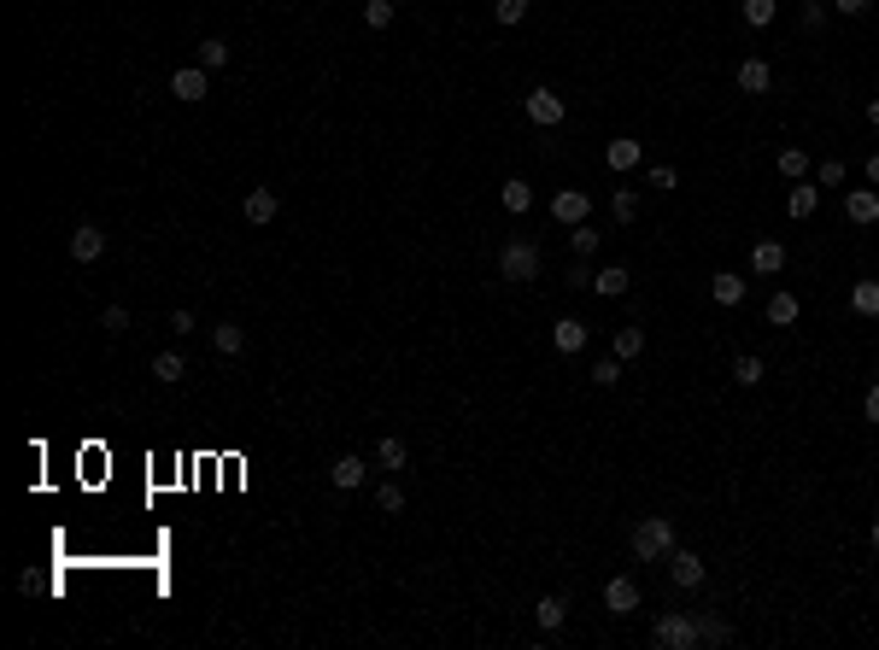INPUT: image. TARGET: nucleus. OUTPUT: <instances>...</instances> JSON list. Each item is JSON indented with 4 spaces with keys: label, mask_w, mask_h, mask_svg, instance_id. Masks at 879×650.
<instances>
[{
    "label": "nucleus",
    "mask_w": 879,
    "mask_h": 650,
    "mask_svg": "<svg viewBox=\"0 0 879 650\" xmlns=\"http://www.w3.org/2000/svg\"><path fill=\"white\" fill-rule=\"evenodd\" d=\"M540 270H546V253H540V241L516 234V241L499 246V276H504V282H540Z\"/></svg>",
    "instance_id": "1"
},
{
    "label": "nucleus",
    "mask_w": 879,
    "mask_h": 650,
    "mask_svg": "<svg viewBox=\"0 0 879 650\" xmlns=\"http://www.w3.org/2000/svg\"><path fill=\"white\" fill-rule=\"evenodd\" d=\"M651 645H657V650H692V645H698V616H686V609L657 616V621H651Z\"/></svg>",
    "instance_id": "2"
},
{
    "label": "nucleus",
    "mask_w": 879,
    "mask_h": 650,
    "mask_svg": "<svg viewBox=\"0 0 879 650\" xmlns=\"http://www.w3.org/2000/svg\"><path fill=\"white\" fill-rule=\"evenodd\" d=\"M668 551H674V521H668V516H645L634 528V557L639 562H657Z\"/></svg>",
    "instance_id": "3"
},
{
    "label": "nucleus",
    "mask_w": 879,
    "mask_h": 650,
    "mask_svg": "<svg viewBox=\"0 0 879 650\" xmlns=\"http://www.w3.org/2000/svg\"><path fill=\"white\" fill-rule=\"evenodd\" d=\"M668 580H674L680 592H698V586L710 580V569H703V557H698V551L674 545V551H668Z\"/></svg>",
    "instance_id": "4"
},
{
    "label": "nucleus",
    "mask_w": 879,
    "mask_h": 650,
    "mask_svg": "<svg viewBox=\"0 0 879 650\" xmlns=\"http://www.w3.org/2000/svg\"><path fill=\"white\" fill-rule=\"evenodd\" d=\"M170 94H177L182 106H200V100L212 94V71L205 65H177L170 71Z\"/></svg>",
    "instance_id": "5"
},
{
    "label": "nucleus",
    "mask_w": 879,
    "mask_h": 650,
    "mask_svg": "<svg viewBox=\"0 0 879 650\" xmlns=\"http://www.w3.org/2000/svg\"><path fill=\"white\" fill-rule=\"evenodd\" d=\"M528 123H540V129H557V123L568 118V106H563V94H551V89H528Z\"/></svg>",
    "instance_id": "6"
},
{
    "label": "nucleus",
    "mask_w": 879,
    "mask_h": 650,
    "mask_svg": "<svg viewBox=\"0 0 879 650\" xmlns=\"http://www.w3.org/2000/svg\"><path fill=\"white\" fill-rule=\"evenodd\" d=\"M587 211H592V194H587V187H563V194H551V217L568 223V229H575V223H587Z\"/></svg>",
    "instance_id": "7"
},
{
    "label": "nucleus",
    "mask_w": 879,
    "mask_h": 650,
    "mask_svg": "<svg viewBox=\"0 0 879 650\" xmlns=\"http://www.w3.org/2000/svg\"><path fill=\"white\" fill-rule=\"evenodd\" d=\"M604 609H610V616H634L639 609V580L634 574H616V580L604 586Z\"/></svg>",
    "instance_id": "8"
},
{
    "label": "nucleus",
    "mask_w": 879,
    "mask_h": 650,
    "mask_svg": "<svg viewBox=\"0 0 879 650\" xmlns=\"http://www.w3.org/2000/svg\"><path fill=\"white\" fill-rule=\"evenodd\" d=\"M845 217L856 223V229L879 223V194H874V187H850V194H845Z\"/></svg>",
    "instance_id": "9"
},
{
    "label": "nucleus",
    "mask_w": 879,
    "mask_h": 650,
    "mask_svg": "<svg viewBox=\"0 0 879 650\" xmlns=\"http://www.w3.org/2000/svg\"><path fill=\"white\" fill-rule=\"evenodd\" d=\"M71 258H77V264H100V253H106V234L94 229V223H82L77 234H71V246H65Z\"/></svg>",
    "instance_id": "10"
},
{
    "label": "nucleus",
    "mask_w": 879,
    "mask_h": 650,
    "mask_svg": "<svg viewBox=\"0 0 879 650\" xmlns=\"http://www.w3.org/2000/svg\"><path fill=\"white\" fill-rule=\"evenodd\" d=\"M364 457H358V452H346V457H334V464H329V481L334 486H340V492H358V486H364Z\"/></svg>",
    "instance_id": "11"
},
{
    "label": "nucleus",
    "mask_w": 879,
    "mask_h": 650,
    "mask_svg": "<svg viewBox=\"0 0 879 650\" xmlns=\"http://www.w3.org/2000/svg\"><path fill=\"white\" fill-rule=\"evenodd\" d=\"M739 89H745V94H769L774 89V65H769V59H739Z\"/></svg>",
    "instance_id": "12"
},
{
    "label": "nucleus",
    "mask_w": 879,
    "mask_h": 650,
    "mask_svg": "<svg viewBox=\"0 0 879 650\" xmlns=\"http://www.w3.org/2000/svg\"><path fill=\"white\" fill-rule=\"evenodd\" d=\"M534 621H540V633L551 639V633H557V627L568 621V597H563V592H546V597L534 604Z\"/></svg>",
    "instance_id": "13"
},
{
    "label": "nucleus",
    "mask_w": 879,
    "mask_h": 650,
    "mask_svg": "<svg viewBox=\"0 0 879 650\" xmlns=\"http://www.w3.org/2000/svg\"><path fill=\"white\" fill-rule=\"evenodd\" d=\"M241 211H246V223H258V229H264V223H270V217L282 211V194H276V187H253Z\"/></svg>",
    "instance_id": "14"
},
{
    "label": "nucleus",
    "mask_w": 879,
    "mask_h": 650,
    "mask_svg": "<svg viewBox=\"0 0 879 650\" xmlns=\"http://www.w3.org/2000/svg\"><path fill=\"white\" fill-rule=\"evenodd\" d=\"M551 346H557V352H563V358L587 352V322H580V317H563V322H557V329H551Z\"/></svg>",
    "instance_id": "15"
},
{
    "label": "nucleus",
    "mask_w": 879,
    "mask_h": 650,
    "mask_svg": "<svg viewBox=\"0 0 879 650\" xmlns=\"http://www.w3.org/2000/svg\"><path fill=\"white\" fill-rule=\"evenodd\" d=\"M786 211H791L798 223H809L815 211H821V187H815V182H791V194H786Z\"/></svg>",
    "instance_id": "16"
},
{
    "label": "nucleus",
    "mask_w": 879,
    "mask_h": 650,
    "mask_svg": "<svg viewBox=\"0 0 879 650\" xmlns=\"http://www.w3.org/2000/svg\"><path fill=\"white\" fill-rule=\"evenodd\" d=\"M710 299H715V305H745V282H739V270H715V276H710Z\"/></svg>",
    "instance_id": "17"
},
{
    "label": "nucleus",
    "mask_w": 879,
    "mask_h": 650,
    "mask_svg": "<svg viewBox=\"0 0 879 650\" xmlns=\"http://www.w3.org/2000/svg\"><path fill=\"white\" fill-rule=\"evenodd\" d=\"M750 270H757V276H779V270H786V246H779V241H757V246H750Z\"/></svg>",
    "instance_id": "18"
},
{
    "label": "nucleus",
    "mask_w": 879,
    "mask_h": 650,
    "mask_svg": "<svg viewBox=\"0 0 879 650\" xmlns=\"http://www.w3.org/2000/svg\"><path fill=\"white\" fill-rule=\"evenodd\" d=\"M803 317V299L798 293H786V287H779V293L769 299V329H791V322Z\"/></svg>",
    "instance_id": "19"
},
{
    "label": "nucleus",
    "mask_w": 879,
    "mask_h": 650,
    "mask_svg": "<svg viewBox=\"0 0 879 650\" xmlns=\"http://www.w3.org/2000/svg\"><path fill=\"white\" fill-rule=\"evenodd\" d=\"M627 287H634V276H627L622 264H604L598 276H592V293H604V299H622Z\"/></svg>",
    "instance_id": "20"
},
{
    "label": "nucleus",
    "mask_w": 879,
    "mask_h": 650,
    "mask_svg": "<svg viewBox=\"0 0 879 650\" xmlns=\"http://www.w3.org/2000/svg\"><path fill=\"white\" fill-rule=\"evenodd\" d=\"M774 170L786 182H803V177H809V153H803V147H779V153H774Z\"/></svg>",
    "instance_id": "21"
},
{
    "label": "nucleus",
    "mask_w": 879,
    "mask_h": 650,
    "mask_svg": "<svg viewBox=\"0 0 879 650\" xmlns=\"http://www.w3.org/2000/svg\"><path fill=\"white\" fill-rule=\"evenodd\" d=\"M639 158H645V147H639V141H627V135H622V141H610V147H604V165H610V170H634Z\"/></svg>",
    "instance_id": "22"
},
{
    "label": "nucleus",
    "mask_w": 879,
    "mask_h": 650,
    "mask_svg": "<svg viewBox=\"0 0 879 650\" xmlns=\"http://www.w3.org/2000/svg\"><path fill=\"white\" fill-rule=\"evenodd\" d=\"M212 346H217V358H241L246 329H241V322H217V329H212Z\"/></svg>",
    "instance_id": "23"
},
{
    "label": "nucleus",
    "mask_w": 879,
    "mask_h": 650,
    "mask_svg": "<svg viewBox=\"0 0 879 650\" xmlns=\"http://www.w3.org/2000/svg\"><path fill=\"white\" fill-rule=\"evenodd\" d=\"M504 211H511V217H528V211H534V187H528L522 177L504 182Z\"/></svg>",
    "instance_id": "24"
},
{
    "label": "nucleus",
    "mask_w": 879,
    "mask_h": 650,
    "mask_svg": "<svg viewBox=\"0 0 879 650\" xmlns=\"http://www.w3.org/2000/svg\"><path fill=\"white\" fill-rule=\"evenodd\" d=\"M182 375H188V358H182V352H158V358H153V381L177 387Z\"/></svg>",
    "instance_id": "25"
},
{
    "label": "nucleus",
    "mask_w": 879,
    "mask_h": 650,
    "mask_svg": "<svg viewBox=\"0 0 879 650\" xmlns=\"http://www.w3.org/2000/svg\"><path fill=\"white\" fill-rule=\"evenodd\" d=\"M610 352L622 358V364H627V358H645V329H616Z\"/></svg>",
    "instance_id": "26"
},
{
    "label": "nucleus",
    "mask_w": 879,
    "mask_h": 650,
    "mask_svg": "<svg viewBox=\"0 0 879 650\" xmlns=\"http://www.w3.org/2000/svg\"><path fill=\"white\" fill-rule=\"evenodd\" d=\"M850 311H856V317H879V282H856V287H850Z\"/></svg>",
    "instance_id": "27"
},
{
    "label": "nucleus",
    "mask_w": 879,
    "mask_h": 650,
    "mask_svg": "<svg viewBox=\"0 0 879 650\" xmlns=\"http://www.w3.org/2000/svg\"><path fill=\"white\" fill-rule=\"evenodd\" d=\"M762 375H769V364H762L757 352H739V358H733V381H739V387H757Z\"/></svg>",
    "instance_id": "28"
},
{
    "label": "nucleus",
    "mask_w": 879,
    "mask_h": 650,
    "mask_svg": "<svg viewBox=\"0 0 879 650\" xmlns=\"http://www.w3.org/2000/svg\"><path fill=\"white\" fill-rule=\"evenodd\" d=\"M610 217L616 223H634L639 217V187H616V194H610Z\"/></svg>",
    "instance_id": "29"
},
{
    "label": "nucleus",
    "mask_w": 879,
    "mask_h": 650,
    "mask_svg": "<svg viewBox=\"0 0 879 650\" xmlns=\"http://www.w3.org/2000/svg\"><path fill=\"white\" fill-rule=\"evenodd\" d=\"M376 464H381V469H405V464H411V452H405L399 434H387V440L376 445Z\"/></svg>",
    "instance_id": "30"
},
{
    "label": "nucleus",
    "mask_w": 879,
    "mask_h": 650,
    "mask_svg": "<svg viewBox=\"0 0 879 650\" xmlns=\"http://www.w3.org/2000/svg\"><path fill=\"white\" fill-rule=\"evenodd\" d=\"M739 12H745V24H750V30H769V24L779 18V0H745Z\"/></svg>",
    "instance_id": "31"
},
{
    "label": "nucleus",
    "mask_w": 879,
    "mask_h": 650,
    "mask_svg": "<svg viewBox=\"0 0 879 650\" xmlns=\"http://www.w3.org/2000/svg\"><path fill=\"white\" fill-rule=\"evenodd\" d=\"M698 645H733V627L721 616H698Z\"/></svg>",
    "instance_id": "32"
},
{
    "label": "nucleus",
    "mask_w": 879,
    "mask_h": 650,
    "mask_svg": "<svg viewBox=\"0 0 879 650\" xmlns=\"http://www.w3.org/2000/svg\"><path fill=\"white\" fill-rule=\"evenodd\" d=\"M568 253L592 258V253H598V229H592V223H575V229H568Z\"/></svg>",
    "instance_id": "33"
},
{
    "label": "nucleus",
    "mask_w": 879,
    "mask_h": 650,
    "mask_svg": "<svg viewBox=\"0 0 879 650\" xmlns=\"http://www.w3.org/2000/svg\"><path fill=\"white\" fill-rule=\"evenodd\" d=\"M376 510H381V516H399V510H405V486L399 481H381L376 486Z\"/></svg>",
    "instance_id": "34"
},
{
    "label": "nucleus",
    "mask_w": 879,
    "mask_h": 650,
    "mask_svg": "<svg viewBox=\"0 0 879 650\" xmlns=\"http://www.w3.org/2000/svg\"><path fill=\"white\" fill-rule=\"evenodd\" d=\"M200 65L205 71H223V65H229V42H223V35H205V42H200Z\"/></svg>",
    "instance_id": "35"
},
{
    "label": "nucleus",
    "mask_w": 879,
    "mask_h": 650,
    "mask_svg": "<svg viewBox=\"0 0 879 650\" xmlns=\"http://www.w3.org/2000/svg\"><path fill=\"white\" fill-rule=\"evenodd\" d=\"M393 12H399V0H364V24H369V30H387Z\"/></svg>",
    "instance_id": "36"
},
{
    "label": "nucleus",
    "mask_w": 879,
    "mask_h": 650,
    "mask_svg": "<svg viewBox=\"0 0 879 650\" xmlns=\"http://www.w3.org/2000/svg\"><path fill=\"white\" fill-rule=\"evenodd\" d=\"M528 6H534V0H492V18H499L504 30H511V24H522V18H528Z\"/></svg>",
    "instance_id": "37"
},
{
    "label": "nucleus",
    "mask_w": 879,
    "mask_h": 650,
    "mask_svg": "<svg viewBox=\"0 0 879 650\" xmlns=\"http://www.w3.org/2000/svg\"><path fill=\"white\" fill-rule=\"evenodd\" d=\"M798 18H803V30H826V0H803V6H798Z\"/></svg>",
    "instance_id": "38"
},
{
    "label": "nucleus",
    "mask_w": 879,
    "mask_h": 650,
    "mask_svg": "<svg viewBox=\"0 0 879 650\" xmlns=\"http://www.w3.org/2000/svg\"><path fill=\"white\" fill-rule=\"evenodd\" d=\"M592 381H598V387H616V381H622V358H598V369H592Z\"/></svg>",
    "instance_id": "39"
},
{
    "label": "nucleus",
    "mask_w": 879,
    "mask_h": 650,
    "mask_svg": "<svg viewBox=\"0 0 879 650\" xmlns=\"http://www.w3.org/2000/svg\"><path fill=\"white\" fill-rule=\"evenodd\" d=\"M100 329L106 334H129V311H123V305H106L100 311Z\"/></svg>",
    "instance_id": "40"
},
{
    "label": "nucleus",
    "mask_w": 879,
    "mask_h": 650,
    "mask_svg": "<svg viewBox=\"0 0 879 650\" xmlns=\"http://www.w3.org/2000/svg\"><path fill=\"white\" fill-rule=\"evenodd\" d=\"M645 182L657 187V194H674V187H680V170H674V165H657V170H651Z\"/></svg>",
    "instance_id": "41"
},
{
    "label": "nucleus",
    "mask_w": 879,
    "mask_h": 650,
    "mask_svg": "<svg viewBox=\"0 0 879 650\" xmlns=\"http://www.w3.org/2000/svg\"><path fill=\"white\" fill-rule=\"evenodd\" d=\"M838 182H845V165H838V158L815 165V187H838Z\"/></svg>",
    "instance_id": "42"
},
{
    "label": "nucleus",
    "mask_w": 879,
    "mask_h": 650,
    "mask_svg": "<svg viewBox=\"0 0 879 650\" xmlns=\"http://www.w3.org/2000/svg\"><path fill=\"white\" fill-rule=\"evenodd\" d=\"M592 276H598L592 258H575V264H568V287H592Z\"/></svg>",
    "instance_id": "43"
},
{
    "label": "nucleus",
    "mask_w": 879,
    "mask_h": 650,
    "mask_svg": "<svg viewBox=\"0 0 879 650\" xmlns=\"http://www.w3.org/2000/svg\"><path fill=\"white\" fill-rule=\"evenodd\" d=\"M868 6H874V0H833V12H845V18H862Z\"/></svg>",
    "instance_id": "44"
},
{
    "label": "nucleus",
    "mask_w": 879,
    "mask_h": 650,
    "mask_svg": "<svg viewBox=\"0 0 879 650\" xmlns=\"http://www.w3.org/2000/svg\"><path fill=\"white\" fill-rule=\"evenodd\" d=\"M170 329H177V340H182V334H194V311H170Z\"/></svg>",
    "instance_id": "45"
},
{
    "label": "nucleus",
    "mask_w": 879,
    "mask_h": 650,
    "mask_svg": "<svg viewBox=\"0 0 879 650\" xmlns=\"http://www.w3.org/2000/svg\"><path fill=\"white\" fill-rule=\"evenodd\" d=\"M862 416H868V422H879V381L868 387V398H862Z\"/></svg>",
    "instance_id": "46"
},
{
    "label": "nucleus",
    "mask_w": 879,
    "mask_h": 650,
    "mask_svg": "<svg viewBox=\"0 0 879 650\" xmlns=\"http://www.w3.org/2000/svg\"><path fill=\"white\" fill-rule=\"evenodd\" d=\"M862 170H868V182L879 187V153H874V158H868V165H862Z\"/></svg>",
    "instance_id": "47"
},
{
    "label": "nucleus",
    "mask_w": 879,
    "mask_h": 650,
    "mask_svg": "<svg viewBox=\"0 0 879 650\" xmlns=\"http://www.w3.org/2000/svg\"><path fill=\"white\" fill-rule=\"evenodd\" d=\"M868 123H874V129H879V94L868 100Z\"/></svg>",
    "instance_id": "48"
},
{
    "label": "nucleus",
    "mask_w": 879,
    "mask_h": 650,
    "mask_svg": "<svg viewBox=\"0 0 879 650\" xmlns=\"http://www.w3.org/2000/svg\"><path fill=\"white\" fill-rule=\"evenodd\" d=\"M868 545H874V557H879V516H874V528H868Z\"/></svg>",
    "instance_id": "49"
}]
</instances>
